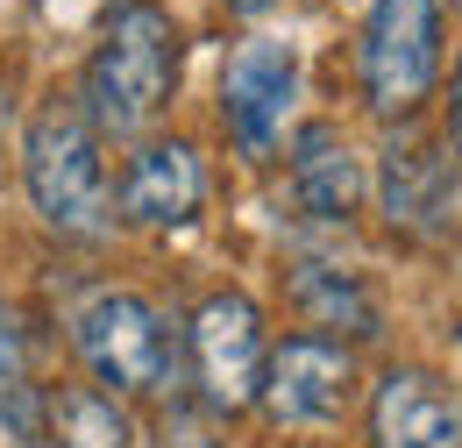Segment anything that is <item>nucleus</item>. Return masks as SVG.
Masks as SVG:
<instances>
[{"label": "nucleus", "instance_id": "obj_4", "mask_svg": "<svg viewBox=\"0 0 462 448\" xmlns=\"http://www.w3.org/2000/svg\"><path fill=\"white\" fill-rule=\"evenodd\" d=\"M434 71H441V0H370L356 43L363 107L384 121H412L434 93Z\"/></svg>", "mask_w": 462, "mask_h": 448}, {"label": "nucleus", "instance_id": "obj_19", "mask_svg": "<svg viewBox=\"0 0 462 448\" xmlns=\"http://www.w3.org/2000/svg\"><path fill=\"white\" fill-rule=\"evenodd\" d=\"M456 341H462V328H456Z\"/></svg>", "mask_w": 462, "mask_h": 448}, {"label": "nucleus", "instance_id": "obj_5", "mask_svg": "<svg viewBox=\"0 0 462 448\" xmlns=\"http://www.w3.org/2000/svg\"><path fill=\"white\" fill-rule=\"evenodd\" d=\"M456 192H462L456 150L399 121L384 135V150H377V207H384L392 235H405V242H441L456 228Z\"/></svg>", "mask_w": 462, "mask_h": 448}, {"label": "nucleus", "instance_id": "obj_16", "mask_svg": "<svg viewBox=\"0 0 462 448\" xmlns=\"http://www.w3.org/2000/svg\"><path fill=\"white\" fill-rule=\"evenodd\" d=\"M448 150L462 157V57H456V86H448Z\"/></svg>", "mask_w": 462, "mask_h": 448}, {"label": "nucleus", "instance_id": "obj_11", "mask_svg": "<svg viewBox=\"0 0 462 448\" xmlns=\"http://www.w3.org/2000/svg\"><path fill=\"white\" fill-rule=\"evenodd\" d=\"M370 448H462V406L427 370H384L370 398Z\"/></svg>", "mask_w": 462, "mask_h": 448}, {"label": "nucleus", "instance_id": "obj_1", "mask_svg": "<svg viewBox=\"0 0 462 448\" xmlns=\"http://www.w3.org/2000/svg\"><path fill=\"white\" fill-rule=\"evenodd\" d=\"M178 86V29L157 0H121L93 43L86 93L79 107L100 135H143L157 114L171 107Z\"/></svg>", "mask_w": 462, "mask_h": 448}, {"label": "nucleus", "instance_id": "obj_3", "mask_svg": "<svg viewBox=\"0 0 462 448\" xmlns=\"http://www.w3.org/2000/svg\"><path fill=\"white\" fill-rule=\"evenodd\" d=\"M79 363L115 398H157L178 385V335L143 292H93L71 321Z\"/></svg>", "mask_w": 462, "mask_h": 448}, {"label": "nucleus", "instance_id": "obj_9", "mask_svg": "<svg viewBox=\"0 0 462 448\" xmlns=\"http://www.w3.org/2000/svg\"><path fill=\"white\" fill-rule=\"evenodd\" d=\"M128 228H192L207 207V164L185 135H157L121 164V192H115Z\"/></svg>", "mask_w": 462, "mask_h": 448}, {"label": "nucleus", "instance_id": "obj_7", "mask_svg": "<svg viewBox=\"0 0 462 448\" xmlns=\"http://www.w3.org/2000/svg\"><path fill=\"white\" fill-rule=\"evenodd\" d=\"M356 398V356L335 335H285L263 356V385L256 406L278 427H328L342 420V406Z\"/></svg>", "mask_w": 462, "mask_h": 448}, {"label": "nucleus", "instance_id": "obj_12", "mask_svg": "<svg viewBox=\"0 0 462 448\" xmlns=\"http://www.w3.org/2000/svg\"><path fill=\"white\" fill-rule=\"evenodd\" d=\"M291 299L313 328H335V335H356V341H377L384 335V313L370 299V285L356 271H335V264H291Z\"/></svg>", "mask_w": 462, "mask_h": 448}, {"label": "nucleus", "instance_id": "obj_2", "mask_svg": "<svg viewBox=\"0 0 462 448\" xmlns=\"http://www.w3.org/2000/svg\"><path fill=\"white\" fill-rule=\"evenodd\" d=\"M22 185L29 207L51 235L71 242H100L115 228V192H107V157H100V128L86 121L79 100H43L29 114L22 135Z\"/></svg>", "mask_w": 462, "mask_h": 448}, {"label": "nucleus", "instance_id": "obj_8", "mask_svg": "<svg viewBox=\"0 0 462 448\" xmlns=\"http://www.w3.org/2000/svg\"><path fill=\"white\" fill-rule=\"evenodd\" d=\"M263 313L249 292H214L199 313H192V370H199V392L207 413H242L256 385H263Z\"/></svg>", "mask_w": 462, "mask_h": 448}, {"label": "nucleus", "instance_id": "obj_18", "mask_svg": "<svg viewBox=\"0 0 462 448\" xmlns=\"http://www.w3.org/2000/svg\"><path fill=\"white\" fill-rule=\"evenodd\" d=\"M448 7H462V0H448Z\"/></svg>", "mask_w": 462, "mask_h": 448}, {"label": "nucleus", "instance_id": "obj_13", "mask_svg": "<svg viewBox=\"0 0 462 448\" xmlns=\"http://www.w3.org/2000/svg\"><path fill=\"white\" fill-rule=\"evenodd\" d=\"M43 420H51V398H43L36 370H29L22 313H14V306H7V292H0V427H7L14 442H36V434H43Z\"/></svg>", "mask_w": 462, "mask_h": 448}, {"label": "nucleus", "instance_id": "obj_10", "mask_svg": "<svg viewBox=\"0 0 462 448\" xmlns=\"http://www.w3.org/2000/svg\"><path fill=\"white\" fill-rule=\"evenodd\" d=\"M285 171H291V207H299L306 221L335 228L363 207V157H356V143H348L335 121H306V128L291 135V164Z\"/></svg>", "mask_w": 462, "mask_h": 448}, {"label": "nucleus", "instance_id": "obj_14", "mask_svg": "<svg viewBox=\"0 0 462 448\" xmlns=\"http://www.w3.org/2000/svg\"><path fill=\"white\" fill-rule=\"evenodd\" d=\"M51 434L58 448H128V413L100 385H71L51 398Z\"/></svg>", "mask_w": 462, "mask_h": 448}, {"label": "nucleus", "instance_id": "obj_6", "mask_svg": "<svg viewBox=\"0 0 462 448\" xmlns=\"http://www.w3.org/2000/svg\"><path fill=\"white\" fill-rule=\"evenodd\" d=\"M291 100H299V51L278 43V36L235 43L228 71H221V128L249 164H263L278 150Z\"/></svg>", "mask_w": 462, "mask_h": 448}, {"label": "nucleus", "instance_id": "obj_15", "mask_svg": "<svg viewBox=\"0 0 462 448\" xmlns=\"http://www.w3.org/2000/svg\"><path fill=\"white\" fill-rule=\"evenodd\" d=\"M157 448H221V442H214V427H207L199 413H171V427H164Z\"/></svg>", "mask_w": 462, "mask_h": 448}, {"label": "nucleus", "instance_id": "obj_17", "mask_svg": "<svg viewBox=\"0 0 462 448\" xmlns=\"http://www.w3.org/2000/svg\"><path fill=\"white\" fill-rule=\"evenodd\" d=\"M278 0H228V14H242V22H256V14H271Z\"/></svg>", "mask_w": 462, "mask_h": 448}]
</instances>
